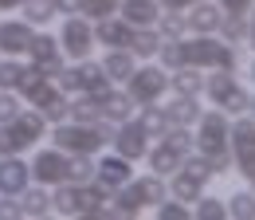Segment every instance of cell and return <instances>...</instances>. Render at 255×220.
Masks as SVG:
<instances>
[{"label":"cell","mask_w":255,"mask_h":220,"mask_svg":"<svg viewBox=\"0 0 255 220\" xmlns=\"http://www.w3.org/2000/svg\"><path fill=\"white\" fill-rule=\"evenodd\" d=\"M228 126H232V118L224 114L220 106H212V110H200V118H196V126H192V134H196V154H204V161L212 165V173H216V177L232 173Z\"/></svg>","instance_id":"obj_1"},{"label":"cell","mask_w":255,"mask_h":220,"mask_svg":"<svg viewBox=\"0 0 255 220\" xmlns=\"http://www.w3.org/2000/svg\"><path fill=\"white\" fill-rule=\"evenodd\" d=\"M181 51H185V63L200 67V71H216V67L240 71V63H244V51L236 43L220 39V35H196V31H189L181 39Z\"/></svg>","instance_id":"obj_2"},{"label":"cell","mask_w":255,"mask_h":220,"mask_svg":"<svg viewBox=\"0 0 255 220\" xmlns=\"http://www.w3.org/2000/svg\"><path fill=\"white\" fill-rule=\"evenodd\" d=\"M47 138H51V146H59L63 154H102L106 150V138H102V130L95 126H83V122H55L47 130Z\"/></svg>","instance_id":"obj_3"},{"label":"cell","mask_w":255,"mask_h":220,"mask_svg":"<svg viewBox=\"0 0 255 220\" xmlns=\"http://www.w3.org/2000/svg\"><path fill=\"white\" fill-rule=\"evenodd\" d=\"M122 87L129 91V98H133L137 106H149V102H161V98L169 94V71H165L157 59L137 63V67H133V75H129Z\"/></svg>","instance_id":"obj_4"},{"label":"cell","mask_w":255,"mask_h":220,"mask_svg":"<svg viewBox=\"0 0 255 220\" xmlns=\"http://www.w3.org/2000/svg\"><path fill=\"white\" fill-rule=\"evenodd\" d=\"M55 39H59V47H63V59L79 63V59H87V55L95 51V24L75 12V16L63 20V28L55 31Z\"/></svg>","instance_id":"obj_5"},{"label":"cell","mask_w":255,"mask_h":220,"mask_svg":"<svg viewBox=\"0 0 255 220\" xmlns=\"http://www.w3.org/2000/svg\"><path fill=\"white\" fill-rule=\"evenodd\" d=\"M228 146H232V165L248 177L255 169V118L252 114H236L228 126Z\"/></svg>","instance_id":"obj_6"},{"label":"cell","mask_w":255,"mask_h":220,"mask_svg":"<svg viewBox=\"0 0 255 220\" xmlns=\"http://www.w3.org/2000/svg\"><path fill=\"white\" fill-rule=\"evenodd\" d=\"M28 169H32L35 185L51 189V185H59V181H67V154L59 146H39L32 154V161H28Z\"/></svg>","instance_id":"obj_7"},{"label":"cell","mask_w":255,"mask_h":220,"mask_svg":"<svg viewBox=\"0 0 255 220\" xmlns=\"http://www.w3.org/2000/svg\"><path fill=\"white\" fill-rule=\"evenodd\" d=\"M28 59H32V67H39L47 79H55L59 71H63V47H59V39H55V31H43L35 28L32 35V47H28Z\"/></svg>","instance_id":"obj_8"},{"label":"cell","mask_w":255,"mask_h":220,"mask_svg":"<svg viewBox=\"0 0 255 220\" xmlns=\"http://www.w3.org/2000/svg\"><path fill=\"white\" fill-rule=\"evenodd\" d=\"M95 181L102 189H110V193L122 189L126 181H133V161H126V157L114 154V150L110 154L102 150V154H95Z\"/></svg>","instance_id":"obj_9"},{"label":"cell","mask_w":255,"mask_h":220,"mask_svg":"<svg viewBox=\"0 0 255 220\" xmlns=\"http://www.w3.org/2000/svg\"><path fill=\"white\" fill-rule=\"evenodd\" d=\"M110 150L137 165V161L145 157V150H149V138H145V130H141V126L129 118V122H118V126H114V142H110Z\"/></svg>","instance_id":"obj_10"},{"label":"cell","mask_w":255,"mask_h":220,"mask_svg":"<svg viewBox=\"0 0 255 220\" xmlns=\"http://www.w3.org/2000/svg\"><path fill=\"white\" fill-rule=\"evenodd\" d=\"M35 28L28 20H0V55H28Z\"/></svg>","instance_id":"obj_11"},{"label":"cell","mask_w":255,"mask_h":220,"mask_svg":"<svg viewBox=\"0 0 255 220\" xmlns=\"http://www.w3.org/2000/svg\"><path fill=\"white\" fill-rule=\"evenodd\" d=\"M28 185H32V169H28L24 154L0 157V193H8V197H20Z\"/></svg>","instance_id":"obj_12"},{"label":"cell","mask_w":255,"mask_h":220,"mask_svg":"<svg viewBox=\"0 0 255 220\" xmlns=\"http://www.w3.org/2000/svg\"><path fill=\"white\" fill-rule=\"evenodd\" d=\"M75 193H79V209H75V217L106 220V205H110V189H102L98 181H83V185H75Z\"/></svg>","instance_id":"obj_13"},{"label":"cell","mask_w":255,"mask_h":220,"mask_svg":"<svg viewBox=\"0 0 255 220\" xmlns=\"http://www.w3.org/2000/svg\"><path fill=\"white\" fill-rule=\"evenodd\" d=\"M185 20H189V31H196V35H216V28L224 20V8L216 0H196L192 8H185Z\"/></svg>","instance_id":"obj_14"},{"label":"cell","mask_w":255,"mask_h":220,"mask_svg":"<svg viewBox=\"0 0 255 220\" xmlns=\"http://www.w3.org/2000/svg\"><path fill=\"white\" fill-rule=\"evenodd\" d=\"M98 106H102V118H106V122H114V126H118V122H129V118H133V110H137V102L129 98L126 87H110V91L98 98Z\"/></svg>","instance_id":"obj_15"},{"label":"cell","mask_w":255,"mask_h":220,"mask_svg":"<svg viewBox=\"0 0 255 220\" xmlns=\"http://www.w3.org/2000/svg\"><path fill=\"white\" fill-rule=\"evenodd\" d=\"M28 106H35L43 118H47V126H55V122H67V106H71V94H63L55 83H47L43 91H39V98L35 102H28Z\"/></svg>","instance_id":"obj_16"},{"label":"cell","mask_w":255,"mask_h":220,"mask_svg":"<svg viewBox=\"0 0 255 220\" xmlns=\"http://www.w3.org/2000/svg\"><path fill=\"white\" fill-rule=\"evenodd\" d=\"M75 67H79V94L102 98V94H106L110 87H114V83H110V75L102 71V63H95L91 55H87V59H79Z\"/></svg>","instance_id":"obj_17"},{"label":"cell","mask_w":255,"mask_h":220,"mask_svg":"<svg viewBox=\"0 0 255 220\" xmlns=\"http://www.w3.org/2000/svg\"><path fill=\"white\" fill-rule=\"evenodd\" d=\"M141 213H149L145 209V201L137 197V189H133V181H126L122 189H114L110 193V205H106V217H141Z\"/></svg>","instance_id":"obj_18"},{"label":"cell","mask_w":255,"mask_h":220,"mask_svg":"<svg viewBox=\"0 0 255 220\" xmlns=\"http://www.w3.org/2000/svg\"><path fill=\"white\" fill-rule=\"evenodd\" d=\"M118 16L126 20L129 28H153L161 16V4L157 0H122L118 4Z\"/></svg>","instance_id":"obj_19"},{"label":"cell","mask_w":255,"mask_h":220,"mask_svg":"<svg viewBox=\"0 0 255 220\" xmlns=\"http://www.w3.org/2000/svg\"><path fill=\"white\" fill-rule=\"evenodd\" d=\"M141 161L149 165V173L169 177V173H177V169H181V161H185V157L177 154L169 142H161V138H157V142H149V150H145V157H141Z\"/></svg>","instance_id":"obj_20"},{"label":"cell","mask_w":255,"mask_h":220,"mask_svg":"<svg viewBox=\"0 0 255 220\" xmlns=\"http://www.w3.org/2000/svg\"><path fill=\"white\" fill-rule=\"evenodd\" d=\"M16 205H20V217H32V220L51 217V189H43V185L32 181V185L16 197Z\"/></svg>","instance_id":"obj_21"},{"label":"cell","mask_w":255,"mask_h":220,"mask_svg":"<svg viewBox=\"0 0 255 220\" xmlns=\"http://www.w3.org/2000/svg\"><path fill=\"white\" fill-rule=\"evenodd\" d=\"M129 31L133 28L122 16H106V20H95V43L98 47H126Z\"/></svg>","instance_id":"obj_22"},{"label":"cell","mask_w":255,"mask_h":220,"mask_svg":"<svg viewBox=\"0 0 255 220\" xmlns=\"http://www.w3.org/2000/svg\"><path fill=\"white\" fill-rule=\"evenodd\" d=\"M157 47H161L157 28H133V31H129V39H126V51H129L137 63L157 59Z\"/></svg>","instance_id":"obj_23"},{"label":"cell","mask_w":255,"mask_h":220,"mask_svg":"<svg viewBox=\"0 0 255 220\" xmlns=\"http://www.w3.org/2000/svg\"><path fill=\"white\" fill-rule=\"evenodd\" d=\"M133 122L141 126V130H145V138H149V142H157L161 134H165V130L173 126L161 102H149V106H137V110H133Z\"/></svg>","instance_id":"obj_24"},{"label":"cell","mask_w":255,"mask_h":220,"mask_svg":"<svg viewBox=\"0 0 255 220\" xmlns=\"http://www.w3.org/2000/svg\"><path fill=\"white\" fill-rule=\"evenodd\" d=\"M165 181H169V197H177V201H185V205H192L200 193H208V181L192 177L189 169H177V173H169Z\"/></svg>","instance_id":"obj_25"},{"label":"cell","mask_w":255,"mask_h":220,"mask_svg":"<svg viewBox=\"0 0 255 220\" xmlns=\"http://www.w3.org/2000/svg\"><path fill=\"white\" fill-rule=\"evenodd\" d=\"M169 91L200 98V94H204V71H200V67H189V63L177 67V71H169Z\"/></svg>","instance_id":"obj_26"},{"label":"cell","mask_w":255,"mask_h":220,"mask_svg":"<svg viewBox=\"0 0 255 220\" xmlns=\"http://www.w3.org/2000/svg\"><path fill=\"white\" fill-rule=\"evenodd\" d=\"M133 67H137V59L129 55L126 47H110V51H106V59H102V71L110 75V83H114V87H122V83H126L129 75H133Z\"/></svg>","instance_id":"obj_27"},{"label":"cell","mask_w":255,"mask_h":220,"mask_svg":"<svg viewBox=\"0 0 255 220\" xmlns=\"http://www.w3.org/2000/svg\"><path fill=\"white\" fill-rule=\"evenodd\" d=\"M200 98H192V94H173V102L165 106V114H169V122L173 126H196L200 118Z\"/></svg>","instance_id":"obj_28"},{"label":"cell","mask_w":255,"mask_h":220,"mask_svg":"<svg viewBox=\"0 0 255 220\" xmlns=\"http://www.w3.org/2000/svg\"><path fill=\"white\" fill-rule=\"evenodd\" d=\"M133 189H137V197L145 201V209H153V205H161V201L169 197V181H165L161 173H141V177H133Z\"/></svg>","instance_id":"obj_29"},{"label":"cell","mask_w":255,"mask_h":220,"mask_svg":"<svg viewBox=\"0 0 255 220\" xmlns=\"http://www.w3.org/2000/svg\"><path fill=\"white\" fill-rule=\"evenodd\" d=\"M98 118H102V106H98V98H91V94H71V106H67V122L95 126Z\"/></svg>","instance_id":"obj_30"},{"label":"cell","mask_w":255,"mask_h":220,"mask_svg":"<svg viewBox=\"0 0 255 220\" xmlns=\"http://www.w3.org/2000/svg\"><path fill=\"white\" fill-rule=\"evenodd\" d=\"M20 12H24L20 20H28L32 28H47V24H55V20H59V12H55V4H51V0H24V4H20Z\"/></svg>","instance_id":"obj_31"},{"label":"cell","mask_w":255,"mask_h":220,"mask_svg":"<svg viewBox=\"0 0 255 220\" xmlns=\"http://www.w3.org/2000/svg\"><path fill=\"white\" fill-rule=\"evenodd\" d=\"M75 209H79V193L71 181H59V185H51V217H75Z\"/></svg>","instance_id":"obj_32"},{"label":"cell","mask_w":255,"mask_h":220,"mask_svg":"<svg viewBox=\"0 0 255 220\" xmlns=\"http://www.w3.org/2000/svg\"><path fill=\"white\" fill-rule=\"evenodd\" d=\"M248 102H252V91L244 87V83H236V87H228V91L216 98V106H220L228 118H236V114H248Z\"/></svg>","instance_id":"obj_33"},{"label":"cell","mask_w":255,"mask_h":220,"mask_svg":"<svg viewBox=\"0 0 255 220\" xmlns=\"http://www.w3.org/2000/svg\"><path fill=\"white\" fill-rule=\"evenodd\" d=\"M224 209H228V220H255V193L252 189H236L224 201Z\"/></svg>","instance_id":"obj_34"},{"label":"cell","mask_w":255,"mask_h":220,"mask_svg":"<svg viewBox=\"0 0 255 220\" xmlns=\"http://www.w3.org/2000/svg\"><path fill=\"white\" fill-rule=\"evenodd\" d=\"M153 28H157L161 39H185L189 35V20H185V12H161Z\"/></svg>","instance_id":"obj_35"},{"label":"cell","mask_w":255,"mask_h":220,"mask_svg":"<svg viewBox=\"0 0 255 220\" xmlns=\"http://www.w3.org/2000/svg\"><path fill=\"white\" fill-rule=\"evenodd\" d=\"M67 181L71 185L95 181V157L91 154H67Z\"/></svg>","instance_id":"obj_36"},{"label":"cell","mask_w":255,"mask_h":220,"mask_svg":"<svg viewBox=\"0 0 255 220\" xmlns=\"http://www.w3.org/2000/svg\"><path fill=\"white\" fill-rule=\"evenodd\" d=\"M216 35L228 39V43H236V47H244V43H248V16H228V12H224Z\"/></svg>","instance_id":"obj_37"},{"label":"cell","mask_w":255,"mask_h":220,"mask_svg":"<svg viewBox=\"0 0 255 220\" xmlns=\"http://www.w3.org/2000/svg\"><path fill=\"white\" fill-rule=\"evenodd\" d=\"M192 220H228V209H224L220 197L200 193V197L192 201Z\"/></svg>","instance_id":"obj_38"},{"label":"cell","mask_w":255,"mask_h":220,"mask_svg":"<svg viewBox=\"0 0 255 220\" xmlns=\"http://www.w3.org/2000/svg\"><path fill=\"white\" fill-rule=\"evenodd\" d=\"M161 142H169V146H173L181 157L196 150V134H192V126H169V130L161 134Z\"/></svg>","instance_id":"obj_39"},{"label":"cell","mask_w":255,"mask_h":220,"mask_svg":"<svg viewBox=\"0 0 255 220\" xmlns=\"http://www.w3.org/2000/svg\"><path fill=\"white\" fill-rule=\"evenodd\" d=\"M20 75H24V59L20 55H0V91H16Z\"/></svg>","instance_id":"obj_40"},{"label":"cell","mask_w":255,"mask_h":220,"mask_svg":"<svg viewBox=\"0 0 255 220\" xmlns=\"http://www.w3.org/2000/svg\"><path fill=\"white\" fill-rule=\"evenodd\" d=\"M118 4H122V0H83L79 16H87V20L95 24V20H106V16H118Z\"/></svg>","instance_id":"obj_41"},{"label":"cell","mask_w":255,"mask_h":220,"mask_svg":"<svg viewBox=\"0 0 255 220\" xmlns=\"http://www.w3.org/2000/svg\"><path fill=\"white\" fill-rule=\"evenodd\" d=\"M153 213H157V220H189L192 217V205L177 201V197H165L161 205H153Z\"/></svg>","instance_id":"obj_42"},{"label":"cell","mask_w":255,"mask_h":220,"mask_svg":"<svg viewBox=\"0 0 255 220\" xmlns=\"http://www.w3.org/2000/svg\"><path fill=\"white\" fill-rule=\"evenodd\" d=\"M181 169H189L192 177H200V181H212V177H216V173H212V165L204 161V154H196V150H192V154H185Z\"/></svg>","instance_id":"obj_43"},{"label":"cell","mask_w":255,"mask_h":220,"mask_svg":"<svg viewBox=\"0 0 255 220\" xmlns=\"http://www.w3.org/2000/svg\"><path fill=\"white\" fill-rule=\"evenodd\" d=\"M20 110H24V98H20V94L16 91H0V126L12 122Z\"/></svg>","instance_id":"obj_44"},{"label":"cell","mask_w":255,"mask_h":220,"mask_svg":"<svg viewBox=\"0 0 255 220\" xmlns=\"http://www.w3.org/2000/svg\"><path fill=\"white\" fill-rule=\"evenodd\" d=\"M51 83H55V87H59L63 94H79V67H75V63L67 67V63H63V71H59Z\"/></svg>","instance_id":"obj_45"},{"label":"cell","mask_w":255,"mask_h":220,"mask_svg":"<svg viewBox=\"0 0 255 220\" xmlns=\"http://www.w3.org/2000/svg\"><path fill=\"white\" fill-rule=\"evenodd\" d=\"M216 4H220V8L228 12V16H248L255 0H216Z\"/></svg>","instance_id":"obj_46"},{"label":"cell","mask_w":255,"mask_h":220,"mask_svg":"<svg viewBox=\"0 0 255 220\" xmlns=\"http://www.w3.org/2000/svg\"><path fill=\"white\" fill-rule=\"evenodd\" d=\"M51 4H55V12H59V16H75V12L83 8V0H51Z\"/></svg>","instance_id":"obj_47"},{"label":"cell","mask_w":255,"mask_h":220,"mask_svg":"<svg viewBox=\"0 0 255 220\" xmlns=\"http://www.w3.org/2000/svg\"><path fill=\"white\" fill-rule=\"evenodd\" d=\"M161 12H185V8H192L196 0H157Z\"/></svg>","instance_id":"obj_48"},{"label":"cell","mask_w":255,"mask_h":220,"mask_svg":"<svg viewBox=\"0 0 255 220\" xmlns=\"http://www.w3.org/2000/svg\"><path fill=\"white\" fill-rule=\"evenodd\" d=\"M248 43H252V51H255V4H252V12H248Z\"/></svg>","instance_id":"obj_49"},{"label":"cell","mask_w":255,"mask_h":220,"mask_svg":"<svg viewBox=\"0 0 255 220\" xmlns=\"http://www.w3.org/2000/svg\"><path fill=\"white\" fill-rule=\"evenodd\" d=\"M24 0H0V12H20Z\"/></svg>","instance_id":"obj_50"},{"label":"cell","mask_w":255,"mask_h":220,"mask_svg":"<svg viewBox=\"0 0 255 220\" xmlns=\"http://www.w3.org/2000/svg\"><path fill=\"white\" fill-rule=\"evenodd\" d=\"M248 189H252V193H255V169H252V173H248Z\"/></svg>","instance_id":"obj_51"},{"label":"cell","mask_w":255,"mask_h":220,"mask_svg":"<svg viewBox=\"0 0 255 220\" xmlns=\"http://www.w3.org/2000/svg\"><path fill=\"white\" fill-rule=\"evenodd\" d=\"M248 114H252V118H255V94H252V102H248Z\"/></svg>","instance_id":"obj_52"},{"label":"cell","mask_w":255,"mask_h":220,"mask_svg":"<svg viewBox=\"0 0 255 220\" xmlns=\"http://www.w3.org/2000/svg\"><path fill=\"white\" fill-rule=\"evenodd\" d=\"M252 83H255V59H252Z\"/></svg>","instance_id":"obj_53"}]
</instances>
